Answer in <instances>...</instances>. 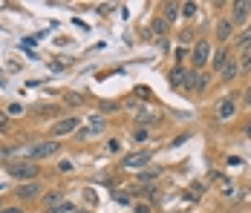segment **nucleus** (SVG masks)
<instances>
[{
	"instance_id": "f257e3e1",
	"label": "nucleus",
	"mask_w": 251,
	"mask_h": 213,
	"mask_svg": "<svg viewBox=\"0 0 251 213\" xmlns=\"http://www.w3.org/2000/svg\"><path fill=\"white\" fill-rule=\"evenodd\" d=\"M9 176L18 179L21 185L24 182H38V165L35 162H12L9 165Z\"/></svg>"
},
{
	"instance_id": "f03ea898",
	"label": "nucleus",
	"mask_w": 251,
	"mask_h": 213,
	"mask_svg": "<svg viewBox=\"0 0 251 213\" xmlns=\"http://www.w3.org/2000/svg\"><path fill=\"white\" fill-rule=\"evenodd\" d=\"M61 150V144L55 139H47V142H38L29 147V162H41V159H55Z\"/></svg>"
},
{
	"instance_id": "7ed1b4c3",
	"label": "nucleus",
	"mask_w": 251,
	"mask_h": 213,
	"mask_svg": "<svg viewBox=\"0 0 251 213\" xmlns=\"http://www.w3.org/2000/svg\"><path fill=\"white\" fill-rule=\"evenodd\" d=\"M211 58H214V47H211V41L200 38V41L194 44V49H191V64H194L197 70H202L205 64H211Z\"/></svg>"
},
{
	"instance_id": "20e7f679",
	"label": "nucleus",
	"mask_w": 251,
	"mask_h": 213,
	"mask_svg": "<svg viewBox=\"0 0 251 213\" xmlns=\"http://www.w3.org/2000/svg\"><path fill=\"white\" fill-rule=\"evenodd\" d=\"M231 35H234V21H231V18H217V24H214V38H217V44H220V47H228Z\"/></svg>"
},
{
	"instance_id": "39448f33",
	"label": "nucleus",
	"mask_w": 251,
	"mask_h": 213,
	"mask_svg": "<svg viewBox=\"0 0 251 213\" xmlns=\"http://www.w3.org/2000/svg\"><path fill=\"white\" fill-rule=\"evenodd\" d=\"M78 124H81V118H75V116H70V118H61V121H55L50 127V133H52V139H61V136H73L78 130Z\"/></svg>"
},
{
	"instance_id": "423d86ee",
	"label": "nucleus",
	"mask_w": 251,
	"mask_h": 213,
	"mask_svg": "<svg viewBox=\"0 0 251 213\" xmlns=\"http://www.w3.org/2000/svg\"><path fill=\"white\" fill-rule=\"evenodd\" d=\"M104 130H107V118H104L101 113H96V116L87 118V127L81 130V139H96V136H101Z\"/></svg>"
},
{
	"instance_id": "0eeeda50",
	"label": "nucleus",
	"mask_w": 251,
	"mask_h": 213,
	"mask_svg": "<svg viewBox=\"0 0 251 213\" xmlns=\"http://www.w3.org/2000/svg\"><path fill=\"white\" fill-rule=\"evenodd\" d=\"M133 113H136V121L142 124V127H148V124H159V110H153L148 104H133Z\"/></svg>"
},
{
	"instance_id": "6e6552de",
	"label": "nucleus",
	"mask_w": 251,
	"mask_h": 213,
	"mask_svg": "<svg viewBox=\"0 0 251 213\" xmlns=\"http://www.w3.org/2000/svg\"><path fill=\"white\" fill-rule=\"evenodd\" d=\"M168 81H171L174 90H191V72L185 70V67H174V70L168 72Z\"/></svg>"
},
{
	"instance_id": "1a4fd4ad",
	"label": "nucleus",
	"mask_w": 251,
	"mask_h": 213,
	"mask_svg": "<svg viewBox=\"0 0 251 213\" xmlns=\"http://www.w3.org/2000/svg\"><path fill=\"white\" fill-rule=\"evenodd\" d=\"M251 18V0H237V3H231V21L234 24H246Z\"/></svg>"
},
{
	"instance_id": "9d476101",
	"label": "nucleus",
	"mask_w": 251,
	"mask_h": 213,
	"mask_svg": "<svg viewBox=\"0 0 251 213\" xmlns=\"http://www.w3.org/2000/svg\"><path fill=\"white\" fill-rule=\"evenodd\" d=\"M151 159H153L151 150H139V153H130V156H125V162H122V165H125L127 170H133V167H145Z\"/></svg>"
},
{
	"instance_id": "9b49d317",
	"label": "nucleus",
	"mask_w": 251,
	"mask_h": 213,
	"mask_svg": "<svg viewBox=\"0 0 251 213\" xmlns=\"http://www.w3.org/2000/svg\"><path fill=\"white\" fill-rule=\"evenodd\" d=\"M231 58H234V55H231V49H228V47H217L214 58H211V70H214V72H223Z\"/></svg>"
},
{
	"instance_id": "f8f14e48",
	"label": "nucleus",
	"mask_w": 251,
	"mask_h": 213,
	"mask_svg": "<svg viewBox=\"0 0 251 213\" xmlns=\"http://www.w3.org/2000/svg\"><path fill=\"white\" fill-rule=\"evenodd\" d=\"M44 190H41V182H24V185H18V199H38Z\"/></svg>"
},
{
	"instance_id": "ddd939ff",
	"label": "nucleus",
	"mask_w": 251,
	"mask_h": 213,
	"mask_svg": "<svg viewBox=\"0 0 251 213\" xmlns=\"http://www.w3.org/2000/svg\"><path fill=\"white\" fill-rule=\"evenodd\" d=\"M159 15H162L168 24H174L176 18L182 15V3H162V6H159Z\"/></svg>"
},
{
	"instance_id": "4468645a",
	"label": "nucleus",
	"mask_w": 251,
	"mask_h": 213,
	"mask_svg": "<svg viewBox=\"0 0 251 213\" xmlns=\"http://www.w3.org/2000/svg\"><path fill=\"white\" fill-rule=\"evenodd\" d=\"M234 113H237V101H234V98H223V101H220V107H217V116H220V121L234 118Z\"/></svg>"
},
{
	"instance_id": "2eb2a0df",
	"label": "nucleus",
	"mask_w": 251,
	"mask_h": 213,
	"mask_svg": "<svg viewBox=\"0 0 251 213\" xmlns=\"http://www.w3.org/2000/svg\"><path fill=\"white\" fill-rule=\"evenodd\" d=\"M208 84H211L208 72H191V90H194V93H205Z\"/></svg>"
},
{
	"instance_id": "dca6fc26",
	"label": "nucleus",
	"mask_w": 251,
	"mask_h": 213,
	"mask_svg": "<svg viewBox=\"0 0 251 213\" xmlns=\"http://www.w3.org/2000/svg\"><path fill=\"white\" fill-rule=\"evenodd\" d=\"M64 202H67V196H64L61 190H50V193L44 196V208H47V211L58 208V205H64Z\"/></svg>"
},
{
	"instance_id": "f3484780",
	"label": "nucleus",
	"mask_w": 251,
	"mask_h": 213,
	"mask_svg": "<svg viewBox=\"0 0 251 213\" xmlns=\"http://www.w3.org/2000/svg\"><path fill=\"white\" fill-rule=\"evenodd\" d=\"M234 47L240 49V52H246V49H251V26H246L240 35H234Z\"/></svg>"
},
{
	"instance_id": "a211bd4d",
	"label": "nucleus",
	"mask_w": 251,
	"mask_h": 213,
	"mask_svg": "<svg viewBox=\"0 0 251 213\" xmlns=\"http://www.w3.org/2000/svg\"><path fill=\"white\" fill-rule=\"evenodd\" d=\"M220 75H223V81H234V78L240 75V64H237V58H231V61L226 64V70L220 72Z\"/></svg>"
},
{
	"instance_id": "6ab92c4d",
	"label": "nucleus",
	"mask_w": 251,
	"mask_h": 213,
	"mask_svg": "<svg viewBox=\"0 0 251 213\" xmlns=\"http://www.w3.org/2000/svg\"><path fill=\"white\" fill-rule=\"evenodd\" d=\"M174 58H176V67H182L185 61H191V49H188V47H176L174 49Z\"/></svg>"
},
{
	"instance_id": "aec40b11",
	"label": "nucleus",
	"mask_w": 251,
	"mask_h": 213,
	"mask_svg": "<svg viewBox=\"0 0 251 213\" xmlns=\"http://www.w3.org/2000/svg\"><path fill=\"white\" fill-rule=\"evenodd\" d=\"M214 179H217V185H220V190H223V193H231V190H234V182H231V179H226V176H223V173H214Z\"/></svg>"
},
{
	"instance_id": "412c9836",
	"label": "nucleus",
	"mask_w": 251,
	"mask_h": 213,
	"mask_svg": "<svg viewBox=\"0 0 251 213\" xmlns=\"http://www.w3.org/2000/svg\"><path fill=\"white\" fill-rule=\"evenodd\" d=\"M237 64H240V72H251V49H246V52H240Z\"/></svg>"
},
{
	"instance_id": "4be33fe9",
	"label": "nucleus",
	"mask_w": 251,
	"mask_h": 213,
	"mask_svg": "<svg viewBox=\"0 0 251 213\" xmlns=\"http://www.w3.org/2000/svg\"><path fill=\"white\" fill-rule=\"evenodd\" d=\"M153 32H156L159 38H162V35H168V21H165L162 15H159V18H153Z\"/></svg>"
},
{
	"instance_id": "5701e85b",
	"label": "nucleus",
	"mask_w": 251,
	"mask_h": 213,
	"mask_svg": "<svg viewBox=\"0 0 251 213\" xmlns=\"http://www.w3.org/2000/svg\"><path fill=\"white\" fill-rule=\"evenodd\" d=\"M148 136H151V133H148L142 124H139V127H133V133H130V139H133V142H148Z\"/></svg>"
},
{
	"instance_id": "b1692460",
	"label": "nucleus",
	"mask_w": 251,
	"mask_h": 213,
	"mask_svg": "<svg viewBox=\"0 0 251 213\" xmlns=\"http://www.w3.org/2000/svg\"><path fill=\"white\" fill-rule=\"evenodd\" d=\"M159 173H162V170H156V167H148L145 173H139V179H142V182H156V179H159Z\"/></svg>"
},
{
	"instance_id": "393cba45",
	"label": "nucleus",
	"mask_w": 251,
	"mask_h": 213,
	"mask_svg": "<svg viewBox=\"0 0 251 213\" xmlns=\"http://www.w3.org/2000/svg\"><path fill=\"white\" fill-rule=\"evenodd\" d=\"M64 101H67L70 107H81V104H84V95H78V93H67V95H64Z\"/></svg>"
},
{
	"instance_id": "a878e982",
	"label": "nucleus",
	"mask_w": 251,
	"mask_h": 213,
	"mask_svg": "<svg viewBox=\"0 0 251 213\" xmlns=\"http://www.w3.org/2000/svg\"><path fill=\"white\" fill-rule=\"evenodd\" d=\"M182 15L185 18H194L197 15V3H182Z\"/></svg>"
},
{
	"instance_id": "bb28decb",
	"label": "nucleus",
	"mask_w": 251,
	"mask_h": 213,
	"mask_svg": "<svg viewBox=\"0 0 251 213\" xmlns=\"http://www.w3.org/2000/svg\"><path fill=\"white\" fill-rule=\"evenodd\" d=\"M133 211L136 213H153V208L148 205V202H133Z\"/></svg>"
},
{
	"instance_id": "cd10ccee",
	"label": "nucleus",
	"mask_w": 251,
	"mask_h": 213,
	"mask_svg": "<svg viewBox=\"0 0 251 213\" xmlns=\"http://www.w3.org/2000/svg\"><path fill=\"white\" fill-rule=\"evenodd\" d=\"M75 208L70 205V202H64V205H58V208H52V211H47V213H73Z\"/></svg>"
},
{
	"instance_id": "c85d7f7f",
	"label": "nucleus",
	"mask_w": 251,
	"mask_h": 213,
	"mask_svg": "<svg viewBox=\"0 0 251 213\" xmlns=\"http://www.w3.org/2000/svg\"><path fill=\"white\" fill-rule=\"evenodd\" d=\"M12 130V124H9V116L6 113H0V133H9Z\"/></svg>"
},
{
	"instance_id": "c756f323",
	"label": "nucleus",
	"mask_w": 251,
	"mask_h": 213,
	"mask_svg": "<svg viewBox=\"0 0 251 213\" xmlns=\"http://www.w3.org/2000/svg\"><path fill=\"white\" fill-rule=\"evenodd\" d=\"M205 190H208L205 182H194V185H191V193H205Z\"/></svg>"
},
{
	"instance_id": "7c9ffc66",
	"label": "nucleus",
	"mask_w": 251,
	"mask_h": 213,
	"mask_svg": "<svg viewBox=\"0 0 251 213\" xmlns=\"http://www.w3.org/2000/svg\"><path fill=\"white\" fill-rule=\"evenodd\" d=\"M243 107H251V87H246V93H243Z\"/></svg>"
},
{
	"instance_id": "2f4dec72",
	"label": "nucleus",
	"mask_w": 251,
	"mask_h": 213,
	"mask_svg": "<svg viewBox=\"0 0 251 213\" xmlns=\"http://www.w3.org/2000/svg\"><path fill=\"white\" fill-rule=\"evenodd\" d=\"M12 150H15V147H0V162H3V159H9V156H12Z\"/></svg>"
},
{
	"instance_id": "473e14b6",
	"label": "nucleus",
	"mask_w": 251,
	"mask_h": 213,
	"mask_svg": "<svg viewBox=\"0 0 251 213\" xmlns=\"http://www.w3.org/2000/svg\"><path fill=\"white\" fill-rule=\"evenodd\" d=\"M119 147H122V144L116 142V139H113V142H107V150H110V153H119Z\"/></svg>"
},
{
	"instance_id": "72a5a7b5",
	"label": "nucleus",
	"mask_w": 251,
	"mask_h": 213,
	"mask_svg": "<svg viewBox=\"0 0 251 213\" xmlns=\"http://www.w3.org/2000/svg\"><path fill=\"white\" fill-rule=\"evenodd\" d=\"M116 202H122V205H130V196H127V193H116Z\"/></svg>"
},
{
	"instance_id": "f704fd0d",
	"label": "nucleus",
	"mask_w": 251,
	"mask_h": 213,
	"mask_svg": "<svg viewBox=\"0 0 251 213\" xmlns=\"http://www.w3.org/2000/svg\"><path fill=\"white\" fill-rule=\"evenodd\" d=\"M9 113H12V116H18V113H24V104H12V107H9Z\"/></svg>"
},
{
	"instance_id": "c9c22d12",
	"label": "nucleus",
	"mask_w": 251,
	"mask_h": 213,
	"mask_svg": "<svg viewBox=\"0 0 251 213\" xmlns=\"http://www.w3.org/2000/svg\"><path fill=\"white\" fill-rule=\"evenodd\" d=\"M84 199H87V202H90V205H96V202H99V199H96V193H93V190H87V193H84Z\"/></svg>"
},
{
	"instance_id": "e433bc0d",
	"label": "nucleus",
	"mask_w": 251,
	"mask_h": 213,
	"mask_svg": "<svg viewBox=\"0 0 251 213\" xmlns=\"http://www.w3.org/2000/svg\"><path fill=\"white\" fill-rule=\"evenodd\" d=\"M246 136H251V118L246 121Z\"/></svg>"
},
{
	"instance_id": "4c0bfd02",
	"label": "nucleus",
	"mask_w": 251,
	"mask_h": 213,
	"mask_svg": "<svg viewBox=\"0 0 251 213\" xmlns=\"http://www.w3.org/2000/svg\"><path fill=\"white\" fill-rule=\"evenodd\" d=\"M0 190H3V185H0Z\"/></svg>"
},
{
	"instance_id": "58836bf2",
	"label": "nucleus",
	"mask_w": 251,
	"mask_h": 213,
	"mask_svg": "<svg viewBox=\"0 0 251 213\" xmlns=\"http://www.w3.org/2000/svg\"><path fill=\"white\" fill-rule=\"evenodd\" d=\"M0 211H3V208H0Z\"/></svg>"
}]
</instances>
